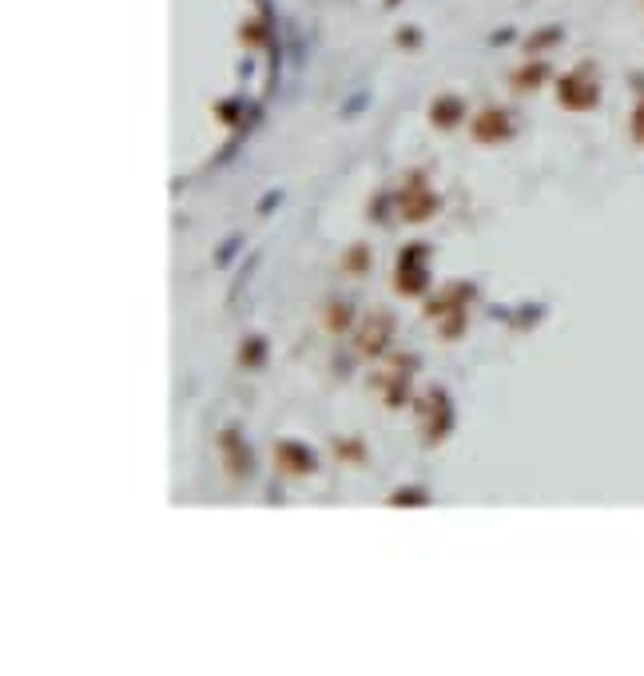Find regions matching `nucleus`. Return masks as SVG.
Instances as JSON below:
<instances>
[{
    "instance_id": "nucleus-2",
    "label": "nucleus",
    "mask_w": 644,
    "mask_h": 676,
    "mask_svg": "<svg viewBox=\"0 0 644 676\" xmlns=\"http://www.w3.org/2000/svg\"><path fill=\"white\" fill-rule=\"evenodd\" d=\"M275 203H279V191H275V195H266L263 203H259V211H271V207H275Z\"/></svg>"
},
{
    "instance_id": "nucleus-1",
    "label": "nucleus",
    "mask_w": 644,
    "mask_h": 676,
    "mask_svg": "<svg viewBox=\"0 0 644 676\" xmlns=\"http://www.w3.org/2000/svg\"><path fill=\"white\" fill-rule=\"evenodd\" d=\"M235 247H239V239H231V243H227V247H223V251H219V259H223V263H227L231 255H235Z\"/></svg>"
}]
</instances>
